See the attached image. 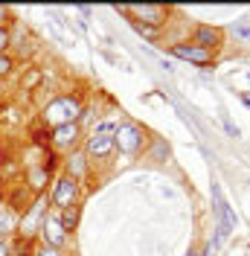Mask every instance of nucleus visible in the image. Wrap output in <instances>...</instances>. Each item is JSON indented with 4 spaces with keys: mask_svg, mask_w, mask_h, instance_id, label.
Here are the masks:
<instances>
[{
    "mask_svg": "<svg viewBox=\"0 0 250 256\" xmlns=\"http://www.w3.org/2000/svg\"><path fill=\"white\" fill-rule=\"evenodd\" d=\"M114 131H116V126H110V122H102V126L96 128L94 137L88 140V154H90V158L102 160L116 148V143H114Z\"/></svg>",
    "mask_w": 250,
    "mask_h": 256,
    "instance_id": "nucleus-4",
    "label": "nucleus"
},
{
    "mask_svg": "<svg viewBox=\"0 0 250 256\" xmlns=\"http://www.w3.org/2000/svg\"><path fill=\"white\" fill-rule=\"evenodd\" d=\"M12 67H15V62H12V56L0 52V79H3V76H9V73H12Z\"/></svg>",
    "mask_w": 250,
    "mask_h": 256,
    "instance_id": "nucleus-15",
    "label": "nucleus"
},
{
    "mask_svg": "<svg viewBox=\"0 0 250 256\" xmlns=\"http://www.w3.org/2000/svg\"><path fill=\"white\" fill-rule=\"evenodd\" d=\"M242 102H244V105L250 108V94H242Z\"/></svg>",
    "mask_w": 250,
    "mask_h": 256,
    "instance_id": "nucleus-21",
    "label": "nucleus"
},
{
    "mask_svg": "<svg viewBox=\"0 0 250 256\" xmlns=\"http://www.w3.org/2000/svg\"><path fill=\"white\" fill-rule=\"evenodd\" d=\"M0 256H12V244L6 239H0Z\"/></svg>",
    "mask_w": 250,
    "mask_h": 256,
    "instance_id": "nucleus-19",
    "label": "nucleus"
},
{
    "mask_svg": "<svg viewBox=\"0 0 250 256\" xmlns=\"http://www.w3.org/2000/svg\"><path fill=\"white\" fill-rule=\"evenodd\" d=\"M0 90H3V79H0Z\"/></svg>",
    "mask_w": 250,
    "mask_h": 256,
    "instance_id": "nucleus-24",
    "label": "nucleus"
},
{
    "mask_svg": "<svg viewBox=\"0 0 250 256\" xmlns=\"http://www.w3.org/2000/svg\"><path fill=\"white\" fill-rule=\"evenodd\" d=\"M76 140H78V126H76V122L52 128V143L58 146V148H67V146H73Z\"/></svg>",
    "mask_w": 250,
    "mask_h": 256,
    "instance_id": "nucleus-11",
    "label": "nucleus"
},
{
    "mask_svg": "<svg viewBox=\"0 0 250 256\" xmlns=\"http://www.w3.org/2000/svg\"><path fill=\"white\" fill-rule=\"evenodd\" d=\"M212 204H216V239H212V248H221L227 236L236 230V212L233 207L227 204V198H224V192H221L218 184H212Z\"/></svg>",
    "mask_w": 250,
    "mask_h": 256,
    "instance_id": "nucleus-2",
    "label": "nucleus"
},
{
    "mask_svg": "<svg viewBox=\"0 0 250 256\" xmlns=\"http://www.w3.org/2000/svg\"><path fill=\"white\" fill-rule=\"evenodd\" d=\"M184 256H201V254H195V250H189V254H184Z\"/></svg>",
    "mask_w": 250,
    "mask_h": 256,
    "instance_id": "nucleus-22",
    "label": "nucleus"
},
{
    "mask_svg": "<svg viewBox=\"0 0 250 256\" xmlns=\"http://www.w3.org/2000/svg\"><path fill=\"white\" fill-rule=\"evenodd\" d=\"M9 41H12V35H9V30H6V26H0V52H3V50L9 47Z\"/></svg>",
    "mask_w": 250,
    "mask_h": 256,
    "instance_id": "nucleus-16",
    "label": "nucleus"
},
{
    "mask_svg": "<svg viewBox=\"0 0 250 256\" xmlns=\"http://www.w3.org/2000/svg\"><path fill=\"white\" fill-rule=\"evenodd\" d=\"M172 56L184 58V62H192V64H210L212 62V52H210V50L195 47V44H174Z\"/></svg>",
    "mask_w": 250,
    "mask_h": 256,
    "instance_id": "nucleus-8",
    "label": "nucleus"
},
{
    "mask_svg": "<svg viewBox=\"0 0 250 256\" xmlns=\"http://www.w3.org/2000/svg\"><path fill=\"white\" fill-rule=\"evenodd\" d=\"M82 114L84 111H82V102H78L76 96H58V99H52V102L44 105L41 120H44V126L58 128V126H70V122H76Z\"/></svg>",
    "mask_w": 250,
    "mask_h": 256,
    "instance_id": "nucleus-1",
    "label": "nucleus"
},
{
    "mask_svg": "<svg viewBox=\"0 0 250 256\" xmlns=\"http://www.w3.org/2000/svg\"><path fill=\"white\" fill-rule=\"evenodd\" d=\"M35 256H62V250H56V248H47V244H44Z\"/></svg>",
    "mask_w": 250,
    "mask_h": 256,
    "instance_id": "nucleus-18",
    "label": "nucleus"
},
{
    "mask_svg": "<svg viewBox=\"0 0 250 256\" xmlns=\"http://www.w3.org/2000/svg\"><path fill=\"white\" fill-rule=\"evenodd\" d=\"M221 41H224V32L218 26H198L195 30V47L212 52L216 47H221Z\"/></svg>",
    "mask_w": 250,
    "mask_h": 256,
    "instance_id": "nucleus-9",
    "label": "nucleus"
},
{
    "mask_svg": "<svg viewBox=\"0 0 250 256\" xmlns=\"http://www.w3.org/2000/svg\"><path fill=\"white\" fill-rule=\"evenodd\" d=\"M82 160H84L82 154H73V158H70V172H76V175H78V172L84 169V166H82Z\"/></svg>",
    "mask_w": 250,
    "mask_h": 256,
    "instance_id": "nucleus-17",
    "label": "nucleus"
},
{
    "mask_svg": "<svg viewBox=\"0 0 250 256\" xmlns=\"http://www.w3.org/2000/svg\"><path fill=\"white\" fill-rule=\"evenodd\" d=\"M58 222H62V227L67 230V233H70V230H76V224H78V207H76V204H73V207H64Z\"/></svg>",
    "mask_w": 250,
    "mask_h": 256,
    "instance_id": "nucleus-13",
    "label": "nucleus"
},
{
    "mask_svg": "<svg viewBox=\"0 0 250 256\" xmlns=\"http://www.w3.org/2000/svg\"><path fill=\"white\" fill-rule=\"evenodd\" d=\"M47 178H50V166H35V169H26V184H30L35 192L44 190Z\"/></svg>",
    "mask_w": 250,
    "mask_h": 256,
    "instance_id": "nucleus-12",
    "label": "nucleus"
},
{
    "mask_svg": "<svg viewBox=\"0 0 250 256\" xmlns=\"http://www.w3.org/2000/svg\"><path fill=\"white\" fill-rule=\"evenodd\" d=\"M12 256H30V254H12Z\"/></svg>",
    "mask_w": 250,
    "mask_h": 256,
    "instance_id": "nucleus-23",
    "label": "nucleus"
},
{
    "mask_svg": "<svg viewBox=\"0 0 250 256\" xmlns=\"http://www.w3.org/2000/svg\"><path fill=\"white\" fill-rule=\"evenodd\" d=\"M12 227H15V218H12L6 210L0 207V239H3L6 233H12Z\"/></svg>",
    "mask_w": 250,
    "mask_h": 256,
    "instance_id": "nucleus-14",
    "label": "nucleus"
},
{
    "mask_svg": "<svg viewBox=\"0 0 250 256\" xmlns=\"http://www.w3.org/2000/svg\"><path fill=\"white\" fill-rule=\"evenodd\" d=\"M120 12L134 18V24H152V26H160L166 20V9L163 6H154V3H146V6H122Z\"/></svg>",
    "mask_w": 250,
    "mask_h": 256,
    "instance_id": "nucleus-6",
    "label": "nucleus"
},
{
    "mask_svg": "<svg viewBox=\"0 0 250 256\" xmlns=\"http://www.w3.org/2000/svg\"><path fill=\"white\" fill-rule=\"evenodd\" d=\"M50 201L56 204V207H73L78 201V180L70 175H64L56 180V186H52V195H50Z\"/></svg>",
    "mask_w": 250,
    "mask_h": 256,
    "instance_id": "nucleus-5",
    "label": "nucleus"
},
{
    "mask_svg": "<svg viewBox=\"0 0 250 256\" xmlns=\"http://www.w3.org/2000/svg\"><path fill=\"white\" fill-rule=\"evenodd\" d=\"M67 236H70V233L62 227V222H58L56 216H44V224H41V239H44L47 248H56V250H58L64 242H67Z\"/></svg>",
    "mask_w": 250,
    "mask_h": 256,
    "instance_id": "nucleus-7",
    "label": "nucleus"
},
{
    "mask_svg": "<svg viewBox=\"0 0 250 256\" xmlns=\"http://www.w3.org/2000/svg\"><path fill=\"white\" fill-rule=\"evenodd\" d=\"M6 18H9V12H6V9H3V6H0V26H3V24H6Z\"/></svg>",
    "mask_w": 250,
    "mask_h": 256,
    "instance_id": "nucleus-20",
    "label": "nucleus"
},
{
    "mask_svg": "<svg viewBox=\"0 0 250 256\" xmlns=\"http://www.w3.org/2000/svg\"><path fill=\"white\" fill-rule=\"evenodd\" d=\"M114 143L116 148L122 152V154H137L146 143V134H142L140 126H134V122H122V126L114 131Z\"/></svg>",
    "mask_w": 250,
    "mask_h": 256,
    "instance_id": "nucleus-3",
    "label": "nucleus"
},
{
    "mask_svg": "<svg viewBox=\"0 0 250 256\" xmlns=\"http://www.w3.org/2000/svg\"><path fill=\"white\" fill-rule=\"evenodd\" d=\"M38 224H44V204H41V201H38V204H32L30 212L24 216V222H20V236H26V239H30Z\"/></svg>",
    "mask_w": 250,
    "mask_h": 256,
    "instance_id": "nucleus-10",
    "label": "nucleus"
}]
</instances>
